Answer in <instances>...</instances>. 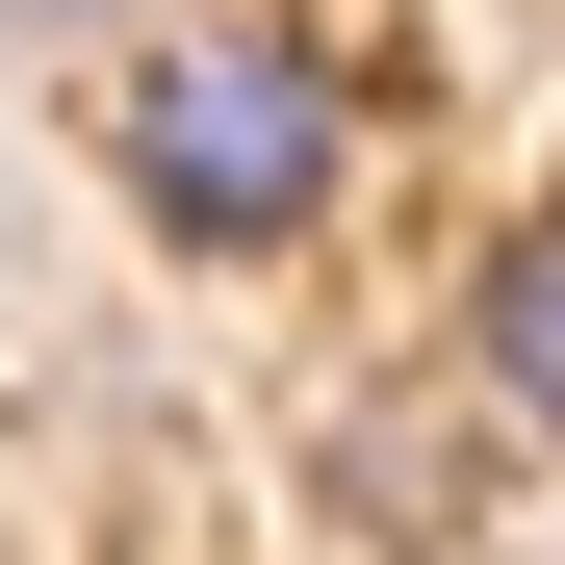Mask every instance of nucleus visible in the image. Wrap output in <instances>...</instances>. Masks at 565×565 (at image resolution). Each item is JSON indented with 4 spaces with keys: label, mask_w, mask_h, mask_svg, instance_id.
<instances>
[{
    "label": "nucleus",
    "mask_w": 565,
    "mask_h": 565,
    "mask_svg": "<svg viewBox=\"0 0 565 565\" xmlns=\"http://www.w3.org/2000/svg\"><path fill=\"white\" fill-rule=\"evenodd\" d=\"M129 26V0H0V77H26V52H104Z\"/></svg>",
    "instance_id": "7ed1b4c3"
},
{
    "label": "nucleus",
    "mask_w": 565,
    "mask_h": 565,
    "mask_svg": "<svg viewBox=\"0 0 565 565\" xmlns=\"http://www.w3.org/2000/svg\"><path fill=\"white\" fill-rule=\"evenodd\" d=\"M104 180L180 232V257H282L360 180V77L309 52V26H154L129 77H104Z\"/></svg>",
    "instance_id": "f257e3e1"
},
{
    "label": "nucleus",
    "mask_w": 565,
    "mask_h": 565,
    "mask_svg": "<svg viewBox=\"0 0 565 565\" xmlns=\"http://www.w3.org/2000/svg\"><path fill=\"white\" fill-rule=\"evenodd\" d=\"M462 360H489V412H514V437H565V206H514V232H489Z\"/></svg>",
    "instance_id": "f03ea898"
}]
</instances>
